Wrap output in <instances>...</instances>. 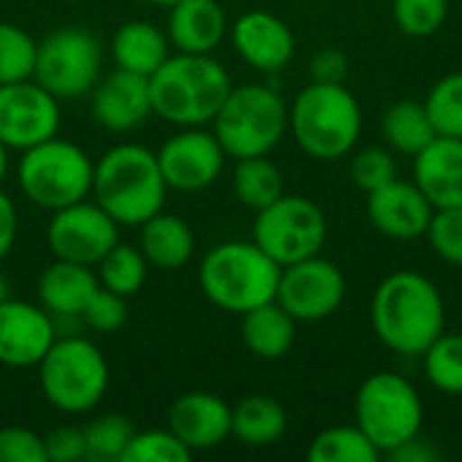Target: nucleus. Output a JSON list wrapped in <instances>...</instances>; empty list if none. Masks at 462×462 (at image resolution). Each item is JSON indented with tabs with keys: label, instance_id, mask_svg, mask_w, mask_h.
<instances>
[{
	"label": "nucleus",
	"instance_id": "1",
	"mask_svg": "<svg viewBox=\"0 0 462 462\" xmlns=\"http://www.w3.org/2000/svg\"><path fill=\"white\" fill-rule=\"evenodd\" d=\"M371 328L395 355L422 357L444 333L447 306L439 287L417 271H395L371 298Z\"/></svg>",
	"mask_w": 462,
	"mask_h": 462
},
{
	"label": "nucleus",
	"instance_id": "2",
	"mask_svg": "<svg viewBox=\"0 0 462 462\" xmlns=\"http://www.w3.org/2000/svg\"><path fill=\"white\" fill-rule=\"evenodd\" d=\"M233 81L211 54L173 51L152 76V114L176 127H203L214 122Z\"/></svg>",
	"mask_w": 462,
	"mask_h": 462
},
{
	"label": "nucleus",
	"instance_id": "3",
	"mask_svg": "<svg viewBox=\"0 0 462 462\" xmlns=\"http://www.w3.org/2000/svg\"><path fill=\"white\" fill-rule=\"evenodd\" d=\"M165 195L157 152L141 143H119L95 162L92 198L116 225L141 227L162 211Z\"/></svg>",
	"mask_w": 462,
	"mask_h": 462
},
{
	"label": "nucleus",
	"instance_id": "4",
	"mask_svg": "<svg viewBox=\"0 0 462 462\" xmlns=\"http://www.w3.org/2000/svg\"><path fill=\"white\" fill-rule=\"evenodd\" d=\"M290 133L314 160L346 157L363 133V108L344 84L311 81L290 106Z\"/></svg>",
	"mask_w": 462,
	"mask_h": 462
},
{
	"label": "nucleus",
	"instance_id": "5",
	"mask_svg": "<svg viewBox=\"0 0 462 462\" xmlns=\"http://www.w3.org/2000/svg\"><path fill=\"white\" fill-rule=\"evenodd\" d=\"M282 265L254 241H225L200 260V290L222 311L246 314L276 300Z\"/></svg>",
	"mask_w": 462,
	"mask_h": 462
},
{
	"label": "nucleus",
	"instance_id": "6",
	"mask_svg": "<svg viewBox=\"0 0 462 462\" xmlns=\"http://www.w3.org/2000/svg\"><path fill=\"white\" fill-rule=\"evenodd\" d=\"M290 130V106L268 84L233 87L214 116V135L233 160L271 154Z\"/></svg>",
	"mask_w": 462,
	"mask_h": 462
},
{
	"label": "nucleus",
	"instance_id": "7",
	"mask_svg": "<svg viewBox=\"0 0 462 462\" xmlns=\"http://www.w3.org/2000/svg\"><path fill=\"white\" fill-rule=\"evenodd\" d=\"M425 406L417 387L395 371L371 374L355 395V425L379 455H393L422 433Z\"/></svg>",
	"mask_w": 462,
	"mask_h": 462
},
{
	"label": "nucleus",
	"instance_id": "8",
	"mask_svg": "<svg viewBox=\"0 0 462 462\" xmlns=\"http://www.w3.org/2000/svg\"><path fill=\"white\" fill-rule=\"evenodd\" d=\"M95 162L89 154L65 138H49L22 152L16 176L24 198L43 211H57L92 195Z\"/></svg>",
	"mask_w": 462,
	"mask_h": 462
},
{
	"label": "nucleus",
	"instance_id": "9",
	"mask_svg": "<svg viewBox=\"0 0 462 462\" xmlns=\"http://www.w3.org/2000/svg\"><path fill=\"white\" fill-rule=\"evenodd\" d=\"M43 398L62 414L92 411L108 390V363L97 344L81 336L54 341L38 363Z\"/></svg>",
	"mask_w": 462,
	"mask_h": 462
},
{
	"label": "nucleus",
	"instance_id": "10",
	"mask_svg": "<svg viewBox=\"0 0 462 462\" xmlns=\"http://www.w3.org/2000/svg\"><path fill=\"white\" fill-rule=\"evenodd\" d=\"M103 76V46L84 27H60L38 41L32 79L60 103L92 92Z\"/></svg>",
	"mask_w": 462,
	"mask_h": 462
},
{
	"label": "nucleus",
	"instance_id": "11",
	"mask_svg": "<svg viewBox=\"0 0 462 462\" xmlns=\"http://www.w3.org/2000/svg\"><path fill=\"white\" fill-rule=\"evenodd\" d=\"M328 238V219L322 208L303 195H282L254 214L252 241L282 268L314 257Z\"/></svg>",
	"mask_w": 462,
	"mask_h": 462
},
{
	"label": "nucleus",
	"instance_id": "12",
	"mask_svg": "<svg viewBox=\"0 0 462 462\" xmlns=\"http://www.w3.org/2000/svg\"><path fill=\"white\" fill-rule=\"evenodd\" d=\"M346 298L341 268L322 254L284 265L276 287V303L295 322H322L333 317Z\"/></svg>",
	"mask_w": 462,
	"mask_h": 462
},
{
	"label": "nucleus",
	"instance_id": "13",
	"mask_svg": "<svg viewBox=\"0 0 462 462\" xmlns=\"http://www.w3.org/2000/svg\"><path fill=\"white\" fill-rule=\"evenodd\" d=\"M46 244L54 260L95 268L119 244V225L95 200H79L51 211Z\"/></svg>",
	"mask_w": 462,
	"mask_h": 462
},
{
	"label": "nucleus",
	"instance_id": "14",
	"mask_svg": "<svg viewBox=\"0 0 462 462\" xmlns=\"http://www.w3.org/2000/svg\"><path fill=\"white\" fill-rule=\"evenodd\" d=\"M60 133V100L35 79L0 87V141L27 152Z\"/></svg>",
	"mask_w": 462,
	"mask_h": 462
},
{
	"label": "nucleus",
	"instance_id": "15",
	"mask_svg": "<svg viewBox=\"0 0 462 462\" xmlns=\"http://www.w3.org/2000/svg\"><path fill=\"white\" fill-rule=\"evenodd\" d=\"M225 160L227 154L217 135L200 127H181L157 152L162 179L176 192L208 189L222 176Z\"/></svg>",
	"mask_w": 462,
	"mask_h": 462
},
{
	"label": "nucleus",
	"instance_id": "16",
	"mask_svg": "<svg viewBox=\"0 0 462 462\" xmlns=\"http://www.w3.org/2000/svg\"><path fill=\"white\" fill-rule=\"evenodd\" d=\"M54 341L51 314L41 303L11 298L0 303V365L38 368Z\"/></svg>",
	"mask_w": 462,
	"mask_h": 462
},
{
	"label": "nucleus",
	"instance_id": "17",
	"mask_svg": "<svg viewBox=\"0 0 462 462\" xmlns=\"http://www.w3.org/2000/svg\"><path fill=\"white\" fill-rule=\"evenodd\" d=\"M365 211L374 230L384 238L417 241L428 233L436 208L414 181L393 179L390 184L368 192Z\"/></svg>",
	"mask_w": 462,
	"mask_h": 462
},
{
	"label": "nucleus",
	"instance_id": "18",
	"mask_svg": "<svg viewBox=\"0 0 462 462\" xmlns=\"http://www.w3.org/2000/svg\"><path fill=\"white\" fill-rule=\"evenodd\" d=\"M92 119L108 133H130L152 116L149 79L114 68L89 92Z\"/></svg>",
	"mask_w": 462,
	"mask_h": 462
},
{
	"label": "nucleus",
	"instance_id": "19",
	"mask_svg": "<svg viewBox=\"0 0 462 462\" xmlns=\"http://www.w3.org/2000/svg\"><path fill=\"white\" fill-rule=\"evenodd\" d=\"M230 41L238 57L260 73H279L295 54V35L290 24L263 8L241 14L230 27Z\"/></svg>",
	"mask_w": 462,
	"mask_h": 462
},
{
	"label": "nucleus",
	"instance_id": "20",
	"mask_svg": "<svg viewBox=\"0 0 462 462\" xmlns=\"http://www.w3.org/2000/svg\"><path fill=\"white\" fill-rule=\"evenodd\" d=\"M233 406L214 393H184L168 409V430L189 449L206 452L219 447L230 436Z\"/></svg>",
	"mask_w": 462,
	"mask_h": 462
},
{
	"label": "nucleus",
	"instance_id": "21",
	"mask_svg": "<svg viewBox=\"0 0 462 462\" xmlns=\"http://www.w3.org/2000/svg\"><path fill=\"white\" fill-rule=\"evenodd\" d=\"M414 160V184L433 208L462 206V138L436 135Z\"/></svg>",
	"mask_w": 462,
	"mask_h": 462
},
{
	"label": "nucleus",
	"instance_id": "22",
	"mask_svg": "<svg viewBox=\"0 0 462 462\" xmlns=\"http://www.w3.org/2000/svg\"><path fill=\"white\" fill-rule=\"evenodd\" d=\"M168 41L184 54H211L230 32L225 8L217 0H179L168 14Z\"/></svg>",
	"mask_w": 462,
	"mask_h": 462
},
{
	"label": "nucleus",
	"instance_id": "23",
	"mask_svg": "<svg viewBox=\"0 0 462 462\" xmlns=\"http://www.w3.org/2000/svg\"><path fill=\"white\" fill-rule=\"evenodd\" d=\"M97 287V273H92L89 265L54 260L38 276V303L51 317H81L87 300L95 295Z\"/></svg>",
	"mask_w": 462,
	"mask_h": 462
},
{
	"label": "nucleus",
	"instance_id": "24",
	"mask_svg": "<svg viewBox=\"0 0 462 462\" xmlns=\"http://www.w3.org/2000/svg\"><path fill=\"white\" fill-rule=\"evenodd\" d=\"M171 41L168 32L160 30L152 22L133 19L116 27L111 38V60L116 68L138 73V76H152L168 57H171Z\"/></svg>",
	"mask_w": 462,
	"mask_h": 462
},
{
	"label": "nucleus",
	"instance_id": "25",
	"mask_svg": "<svg viewBox=\"0 0 462 462\" xmlns=\"http://www.w3.org/2000/svg\"><path fill=\"white\" fill-rule=\"evenodd\" d=\"M138 249L149 265L160 271H179L195 254V233L187 219L160 211L141 225Z\"/></svg>",
	"mask_w": 462,
	"mask_h": 462
},
{
	"label": "nucleus",
	"instance_id": "26",
	"mask_svg": "<svg viewBox=\"0 0 462 462\" xmlns=\"http://www.w3.org/2000/svg\"><path fill=\"white\" fill-rule=\"evenodd\" d=\"M298 322L276 303H263L241 314V338L260 360H282L295 344Z\"/></svg>",
	"mask_w": 462,
	"mask_h": 462
},
{
	"label": "nucleus",
	"instance_id": "27",
	"mask_svg": "<svg viewBox=\"0 0 462 462\" xmlns=\"http://www.w3.org/2000/svg\"><path fill=\"white\" fill-rule=\"evenodd\" d=\"M287 433V411L276 398L249 395L233 406L230 436L246 447H271Z\"/></svg>",
	"mask_w": 462,
	"mask_h": 462
},
{
	"label": "nucleus",
	"instance_id": "28",
	"mask_svg": "<svg viewBox=\"0 0 462 462\" xmlns=\"http://www.w3.org/2000/svg\"><path fill=\"white\" fill-rule=\"evenodd\" d=\"M382 135L387 146L398 154L414 157L420 154L439 133L430 122L425 103L420 100H398L382 116Z\"/></svg>",
	"mask_w": 462,
	"mask_h": 462
},
{
	"label": "nucleus",
	"instance_id": "29",
	"mask_svg": "<svg viewBox=\"0 0 462 462\" xmlns=\"http://www.w3.org/2000/svg\"><path fill=\"white\" fill-rule=\"evenodd\" d=\"M233 192H236L238 203H244L246 208H252L257 214L284 195V176H282L279 165L268 160V154L236 160Z\"/></svg>",
	"mask_w": 462,
	"mask_h": 462
},
{
	"label": "nucleus",
	"instance_id": "30",
	"mask_svg": "<svg viewBox=\"0 0 462 462\" xmlns=\"http://www.w3.org/2000/svg\"><path fill=\"white\" fill-rule=\"evenodd\" d=\"M306 457L311 462H376L382 455L357 425H336L311 439Z\"/></svg>",
	"mask_w": 462,
	"mask_h": 462
},
{
	"label": "nucleus",
	"instance_id": "31",
	"mask_svg": "<svg viewBox=\"0 0 462 462\" xmlns=\"http://www.w3.org/2000/svg\"><path fill=\"white\" fill-rule=\"evenodd\" d=\"M95 268H97L100 287H106L122 298L138 295V290L143 287L146 273H149V263H146L143 252L135 246H127V244H116Z\"/></svg>",
	"mask_w": 462,
	"mask_h": 462
},
{
	"label": "nucleus",
	"instance_id": "32",
	"mask_svg": "<svg viewBox=\"0 0 462 462\" xmlns=\"http://www.w3.org/2000/svg\"><path fill=\"white\" fill-rule=\"evenodd\" d=\"M428 382L447 395H462V333H441L425 352Z\"/></svg>",
	"mask_w": 462,
	"mask_h": 462
},
{
	"label": "nucleus",
	"instance_id": "33",
	"mask_svg": "<svg viewBox=\"0 0 462 462\" xmlns=\"http://www.w3.org/2000/svg\"><path fill=\"white\" fill-rule=\"evenodd\" d=\"M135 436V425L125 414H103L84 425L87 460L122 462L130 439Z\"/></svg>",
	"mask_w": 462,
	"mask_h": 462
},
{
	"label": "nucleus",
	"instance_id": "34",
	"mask_svg": "<svg viewBox=\"0 0 462 462\" xmlns=\"http://www.w3.org/2000/svg\"><path fill=\"white\" fill-rule=\"evenodd\" d=\"M38 41L19 24L0 22V87L32 79Z\"/></svg>",
	"mask_w": 462,
	"mask_h": 462
},
{
	"label": "nucleus",
	"instance_id": "35",
	"mask_svg": "<svg viewBox=\"0 0 462 462\" xmlns=\"http://www.w3.org/2000/svg\"><path fill=\"white\" fill-rule=\"evenodd\" d=\"M425 108L439 135L462 138V70L447 73L433 84L425 97Z\"/></svg>",
	"mask_w": 462,
	"mask_h": 462
},
{
	"label": "nucleus",
	"instance_id": "36",
	"mask_svg": "<svg viewBox=\"0 0 462 462\" xmlns=\"http://www.w3.org/2000/svg\"><path fill=\"white\" fill-rule=\"evenodd\" d=\"M449 16V0H393V22L409 38L436 35Z\"/></svg>",
	"mask_w": 462,
	"mask_h": 462
},
{
	"label": "nucleus",
	"instance_id": "37",
	"mask_svg": "<svg viewBox=\"0 0 462 462\" xmlns=\"http://www.w3.org/2000/svg\"><path fill=\"white\" fill-rule=\"evenodd\" d=\"M192 452L171 430H135L122 462H187Z\"/></svg>",
	"mask_w": 462,
	"mask_h": 462
},
{
	"label": "nucleus",
	"instance_id": "38",
	"mask_svg": "<svg viewBox=\"0 0 462 462\" xmlns=\"http://www.w3.org/2000/svg\"><path fill=\"white\" fill-rule=\"evenodd\" d=\"M349 173H352L355 187L368 195V192L390 184L393 179H398V165H395V157H393L390 149L368 146V149H360L352 157Z\"/></svg>",
	"mask_w": 462,
	"mask_h": 462
},
{
	"label": "nucleus",
	"instance_id": "39",
	"mask_svg": "<svg viewBox=\"0 0 462 462\" xmlns=\"http://www.w3.org/2000/svg\"><path fill=\"white\" fill-rule=\"evenodd\" d=\"M425 238L430 241L433 252L444 263L462 268V206L460 208H436Z\"/></svg>",
	"mask_w": 462,
	"mask_h": 462
},
{
	"label": "nucleus",
	"instance_id": "40",
	"mask_svg": "<svg viewBox=\"0 0 462 462\" xmlns=\"http://www.w3.org/2000/svg\"><path fill=\"white\" fill-rule=\"evenodd\" d=\"M87 328H92L95 333H116L125 322H127V298L97 287L95 295L87 300L81 317H79Z\"/></svg>",
	"mask_w": 462,
	"mask_h": 462
},
{
	"label": "nucleus",
	"instance_id": "41",
	"mask_svg": "<svg viewBox=\"0 0 462 462\" xmlns=\"http://www.w3.org/2000/svg\"><path fill=\"white\" fill-rule=\"evenodd\" d=\"M0 462H46L43 436L30 428H0Z\"/></svg>",
	"mask_w": 462,
	"mask_h": 462
},
{
	"label": "nucleus",
	"instance_id": "42",
	"mask_svg": "<svg viewBox=\"0 0 462 462\" xmlns=\"http://www.w3.org/2000/svg\"><path fill=\"white\" fill-rule=\"evenodd\" d=\"M46 462H81L87 460V441L84 428L60 425L43 436Z\"/></svg>",
	"mask_w": 462,
	"mask_h": 462
},
{
	"label": "nucleus",
	"instance_id": "43",
	"mask_svg": "<svg viewBox=\"0 0 462 462\" xmlns=\"http://www.w3.org/2000/svg\"><path fill=\"white\" fill-rule=\"evenodd\" d=\"M349 73V60L341 49H319L314 57H311V81H319V84H344Z\"/></svg>",
	"mask_w": 462,
	"mask_h": 462
},
{
	"label": "nucleus",
	"instance_id": "44",
	"mask_svg": "<svg viewBox=\"0 0 462 462\" xmlns=\"http://www.w3.org/2000/svg\"><path fill=\"white\" fill-rule=\"evenodd\" d=\"M19 236V211L14 200L0 189V260H5Z\"/></svg>",
	"mask_w": 462,
	"mask_h": 462
},
{
	"label": "nucleus",
	"instance_id": "45",
	"mask_svg": "<svg viewBox=\"0 0 462 462\" xmlns=\"http://www.w3.org/2000/svg\"><path fill=\"white\" fill-rule=\"evenodd\" d=\"M395 462H436L439 460V452L422 439V433L420 436H414L411 441H406L401 449H395L393 455H390Z\"/></svg>",
	"mask_w": 462,
	"mask_h": 462
},
{
	"label": "nucleus",
	"instance_id": "46",
	"mask_svg": "<svg viewBox=\"0 0 462 462\" xmlns=\"http://www.w3.org/2000/svg\"><path fill=\"white\" fill-rule=\"evenodd\" d=\"M5 173H8V146L0 141V181L5 179Z\"/></svg>",
	"mask_w": 462,
	"mask_h": 462
},
{
	"label": "nucleus",
	"instance_id": "47",
	"mask_svg": "<svg viewBox=\"0 0 462 462\" xmlns=\"http://www.w3.org/2000/svg\"><path fill=\"white\" fill-rule=\"evenodd\" d=\"M11 298V287H8V279H5V273L0 271V303L3 300H8Z\"/></svg>",
	"mask_w": 462,
	"mask_h": 462
},
{
	"label": "nucleus",
	"instance_id": "48",
	"mask_svg": "<svg viewBox=\"0 0 462 462\" xmlns=\"http://www.w3.org/2000/svg\"><path fill=\"white\" fill-rule=\"evenodd\" d=\"M146 3H154V5H165V8H171V5H176L179 0H146Z\"/></svg>",
	"mask_w": 462,
	"mask_h": 462
}]
</instances>
